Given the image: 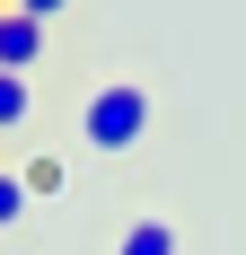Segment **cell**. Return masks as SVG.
Instances as JSON below:
<instances>
[{
	"instance_id": "6da1fadb",
	"label": "cell",
	"mask_w": 246,
	"mask_h": 255,
	"mask_svg": "<svg viewBox=\"0 0 246 255\" xmlns=\"http://www.w3.org/2000/svg\"><path fill=\"white\" fill-rule=\"evenodd\" d=\"M149 124H158V106H149L141 79H106L97 97L79 106V141H88L97 158H132L149 141Z\"/></svg>"
},
{
	"instance_id": "7a4b0ae2",
	"label": "cell",
	"mask_w": 246,
	"mask_h": 255,
	"mask_svg": "<svg viewBox=\"0 0 246 255\" xmlns=\"http://www.w3.org/2000/svg\"><path fill=\"white\" fill-rule=\"evenodd\" d=\"M35 53H44V18L0 9V71H35Z\"/></svg>"
},
{
	"instance_id": "3957f363",
	"label": "cell",
	"mask_w": 246,
	"mask_h": 255,
	"mask_svg": "<svg viewBox=\"0 0 246 255\" xmlns=\"http://www.w3.org/2000/svg\"><path fill=\"white\" fill-rule=\"evenodd\" d=\"M115 255H176V229L158 220V211H141V220L115 238Z\"/></svg>"
},
{
	"instance_id": "277c9868",
	"label": "cell",
	"mask_w": 246,
	"mask_h": 255,
	"mask_svg": "<svg viewBox=\"0 0 246 255\" xmlns=\"http://www.w3.org/2000/svg\"><path fill=\"white\" fill-rule=\"evenodd\" d=\"M26 115H35V88H26V71H0V132H18Z\"/></svg>"
},
{
	"instance_id": "5b68a950",
	"label": "cell",
	"mask_w": 246,
	"mask_h": 255,
	"mask_svg": "<svg viewBox=\"0 0 246 255\" xmlns=\"http://www.w3.org/2000/svg\"><path fill=\"white\" fill-rule=\"evenodd\" d=\"M26 203H35V194H26V176H18V167H0V229H18Z\"/></svg>"
},
{
	"instance_id": "8992f818",
	"label": "cell",
	"mask_w": 246,
	"mask_h": 255,
	"mask_svg": "<svg viewBox=\"0 0 246 255\" xmlns=\"http://www.w3.org/2000/svg\"><path fill=\"white\" fill-rule=\"evenodd\" d=\"M18 176H26V194H53V185H62V158H26Z\"/></svg>"
},
{
	"instance_id": "52a82bcc",
	"label": "cell",
	"mask_w": 246,
	"mask_h": 255,
	"mask_svg": "<svg viewBox=\"0 0 246 255\" xmlns=\"http://www.w3.org/2000/svg\"><path fill=\"white\" fill-rule=\"evenodd\" d=\"M9 9H26V18H44V26H53L62 9H71V0H9Z\"/></svg>"
},
{
	"instance_id": "ba28073f",
	"label": "cell",
	"mask_w": 246,
	"mask_h": 255,
	"mask_svg": "<svg viewBox=\"0 0 246 255\" xmlns=\"http://www.w3.org/2000/svg\"><path fill=\"white\" fill-rule=\"evenodd\" d=\"M0 9H9V0H0Z\"/></svg>"
}]
</instances>
